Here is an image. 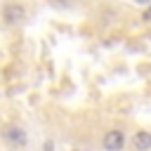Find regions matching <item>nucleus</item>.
I'll return each mask as SVG.
<instances>
[{
  "label": "nucleus",
  "instance_id": "f03ea898",
  "mask_svg": "<svg viewBox=\"0 0 151 151\" xmlns=\"http://www.w3.org/2000/svg\"><path fill=\"white\" fill-rule=\"evenodd\" d=\"M2 19H5L7 26H19V24L26 19V9H24L19 2H9V5H5V9H2Z\"/></svg>",
  "mask_w": 151,
  "mask_h": 151
},
{
  "label": "nucleus",
  "instance_id": "7ed1b4c3",
  "mask_svg": "<svg viewBox=\"0 0 151 151\" xmlns=\"http://www.w3.org/2000/svg\"><path fill=\"white\" fill-rule=\"evenodd\" d=\"M104 149L106 151H120L123 149V144H125V134L120 132V130H109L106 134H104Z\"/></svg>",
  "mask_w": 151,
  "mask_h": 151
},
{
  "label": "nucleus",
  "instance_id": "423d86ee",
  "mask_svg": "<svg viewBox=\"0 0 151 151\" xmlns=\"http://www.w3.org/2000/svg\"><path fill=\"white\" fill-rule=\"evenodd\" d=\"M45 151H54V144L52 142H45Z\"/></svg>",
  "mask_w": 151,
  "mask_h": 151
},
{
  "label": "nucleus",
  "instance_id": "39448f33",
  "mask_svg": "<svg viewBox=\"0 0 151 151\" xmlns=\"http://www.w3.org/2000/svg\"><path fill=\"white\" fill-rule=\"evenodd\" d=\"M142 19H144V21H151V5L146 7V12H144V17H142Z\"/></svg>",
  "mask_w": 151,
  "mask_h": 151
},
{
  "label": "nucleus",
  "instance_id": "0eeeda50",
  "mask_svg": "<svg viewBox=\"0 0 151 151\" xmlns=\"http://www.w3.org/2000/svg\"><path fill=\"white\" fill-rule=\"evenodd\" d=\"M137 2H151V0H137Z\"/></svg>",
  "mask_w": 151,
  "mask_h": 151
},
{
  "label": "nucleus",
  "instance_id": "20e7f679",
  "mask_svg": "<svg viewBox=\"0 0 151 151\" xmlns=\"http://www.w3.org/2000/svg\"><path fill=\"white\" fill-rule=\"evenodd\" d=\"M132 144H134L137 151H149V149H151V132H146V130L137 132L134 139H132Z\"/></svg>",
  "mask_w": 151,
  "mask_h": 151
},
{
  "label": "nucleus",
  "instance_id": "f257e3e1",
  "mask_svg": "<svg viewBox=\"0 0 151 151\" xmlns=\"http://www.w3.org/2000/svg\"><path fill=\"white\" fill-rule=\"evenodd\" d=\"M2 139H5L12 149H21V146H26V142H28L26 130L19 127V125H7V127L2 130Z\"/></svg>",
  "mask_w": 151,
  "mask_h": 151
}]
</instances>
